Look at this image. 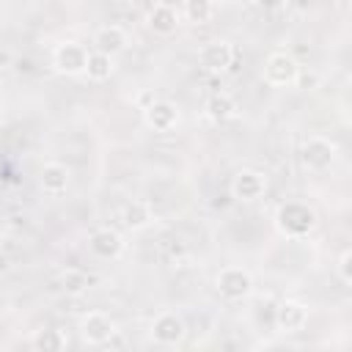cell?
Listing matches in <instances>:
<instances>
[{
  "label": "cell",
  "instance_id": "cell-1",
  "mask_svg": "<svg viewBox=\"0 0 352 352\" xmlns=\"http://www.w3.org/2000/svg\"><path fill=\"white\" fill-rule=\"evenodd\" d=\"M275 228L289 239L308 236L316 228V212L302 201H286L275 212Z\"/></svg>",
  "mask_w": 352,
  "mask_h": 352
},
{
  "label": "cell",
  "instance_id": "cell-12",
  "mask_svg": "<svg viewBox=\"0 0 352 352\" xmlns=\"http://www.w3.org/2000/svg\"><path fill=\"white\" fill-rule=\"evenodd\" d=\"M88 248L99 258H118L124 253L126 242H124V236L116 228H96L91 234V239H88Z\"/></svg>",
  "mask_w": 352,
  "mask_h": 352
},
{
  "label": "cell",
  "instance_id": "cell-16",
  "mask_svg": "<svg viewBox=\"0 0 352 352\" xmlns=\"http://www.w3.org/2000/svg\"><path fill=\"white\" fill-rule=\"evenodd\" d=\"M204 113H206V118H209V121L223 124V121H228V118L236 113V102H234V96H231V94L220 91V94H212V96L206 99Z\"/></svg>",
  "mask_w": 352,
  "mask_h": 352
},
{
  "label": "cell",
  "instance_id": "cell-17",
  "mask_svg": "<svg viewBox=\"0 0 352 352\" xmlns=\"http://www.w3.org/2000/svg\"><path fill=\"white\" fill-rule=\"evenodd\" d=\"M121 220H124V226H126V228L140 231V228H146V226L154 220V212H151L148 201H132V204H126V206H124Z\"/></svg>",
  "mask_w": 352,
  "mask_h": 352
},
{
  "label": "cell",
  "instance_id": "cell-2",
  "mask_svg": "<svg viewBox=\"0 0 352 352\" xmlns=\"http://www.w3.org/2000/svg\"><path fill=\"white\" fill-rule=\"evenodd\" d=\"M264 80L275 88H289L300 80V63L294 60L292 52H283V50H275L267 55L264 60Z\"/></svg>",
  "mask_w": 352,
  "mask_h": 352
},
{
  "label": "cell",
  "instance_id": "cell-24",
  "mask_svg": "<svg viewBox=\"0 0 352 352\" xmlns=\"http://www.w3.org/2000/svg\"><path fill=\"white\" fill-rule=\"evenodd\" d=\"M0 124H3V107H0Z\"/></svg>",
  "mask_w": 352,
  "mask_h": 352
},
{
  "label": "cell",
  "instance_id": "cell-19",
  "mask_svg": "<svg viewBox=\"0 0 352 352\" xmlns=\"http://www.w3.org/2000/svg\"><path fill=\"white\" fill-rule=\"evenodd\" d=\"M85 74L94 82H104L113 74V58L102 55V52H88V63H85Z\"/></svg>",
  "mask_w": 352,
  "mask_h": 352
},
{
  "label": "cell",
  "instance_id": "cell-23",
  "mask_svg": "<svg viewBox=\"0 0 352 352\" xmlns=\"http://www.w3.org/2000/svg\"><path fill=\"white\" fill-rule=\"evenodd\" d=\"M8 60H11V55L6 50H0V63H8Z\"/></svg>",
  "mask_w": 352,
  "mask_h": 352
},
{
  "label": "cell",
  "instance_id": "cell-15",
  "mask_svg": "<svg viewBox=\"0 0 352 352\" xmlns=\"http://www.w3.org/2000/svg\"><path fill=\"white\" fill-rule=\"evenodd\" d=\"M69 182H72V170H69L63 162H44L41 170H38V184H41V190L50 192V195L66 192Z\"/></svg>",
  "mask_w": 352,
  "mask_h": 352
},
{
  "label": "cell",
  "instance_id": "cell-7",
  "mask_svg": "<svg viewBox=\"0 0 352 352\" xmlns=\"http://www.w3.org/2000/svg\"><path fill=\"white\" fill-rule=\"evenodd\" d=\"M338 157V148L333 140L322 138V135H311L302 146V162L311 168V170H327Z\"/></svg>",
  "mask_w": 352,
  "mask_h": 352
},
{
  "label": "cell",
  "instance_id": "cell-21",
  "mask_svg": "<svg viewBox=\"0 0 352 352\" xmlns=\"http://www.w3.org/2000/svg\"><path fill=\"white\" fill-rule=\"evenodd\" d=\"M88 286H91V278H88L82 270L69 267V270L60 272V289H63L66 294H82Z\"/></svg>",
  "mask_w": 352,
  "mask_h": 352
},
{
  "label": "cell",
  "instance_id": "cell-8",
  "mask_svg": "<svg viewBox=\"0 0 352 352\" xmlns=\"http://www.w3.org/2000/svg\"><path fill=\"white\" fill-rule=\"evenodd\" d=\"M184 333H187V324H184V319H182L179 314H173V311H162V314H157L154 322H151V338H154L157 344L173 346V344H179V341L184 338Z\"/></svg>",
  "mask_w": 352,
  "mask_h": 352
},
{
  "label": "cell",
  "instance_id": "cell-11",
  "mask_svg": "<svg viewBox=\"0 0 352 352\" xmlns=\"http://www.w3.org/2000/svg\"><path fill=\"white\" fill-rule=\"evenodd\" d=\"M182 22V14L173 3H154L146 14V25L157 33V36H170Z\"/></svg>",
  "mask_w": 352,
  "mask_h": 352
},
{
  "label": "cell",
  "instance_id": "cell-20",
  "mask_svg": "<svg viewBox=\"0 0 352 352\" xmlns=\"http://www.w3.org/2000/svg\"><path fill=\"white\" fill-rule=\"evenodd\" d=\"M179 14H182L187 22L204 25V22H209V19H212V14H214V6H212L209 0H187V3L179 8Z\"/></svg>",
  "mask_w": 352,
  "mask_h": 352
},
{
  "label": "cell",
  "instance_id": "cell-14",
  "mask_svg": "<svg viewBox=\"0 0 352 352\" xmlns=\"http://www.w3.org/2000/svg\"><path fill=\"white\" fill-rule=\"evenodd\" d=\"M126 44H129V38H126V33H124L121 25H102V28L94 33V52H102V55H107V58L124 52Z\"/></svg>",
  "mask_w": 352,
  "mask_h": 352
},
{
  "label": "cell",
  "instance_id": "cell-18",
  "mask_svg": "<svg viewBox=\"0 0 352 352\" xmlns=\"http://www.w3.org/2000/svg\"><path fill=\"white\" fill-rule=\"evenodd\" d=\"M63 346H66V336H63L60 327L47 324L41 330H36V336H33V349L36 352H63Z\"/></svg>",
  "mask_w": 352,
  "mask_h": 352
},
{
  "label": "cell",
  "instance_id": "cell-3",
  "mask_svg": "<svg viewBox=\"0 0 352 352\" xmlns=\"http://www.w3.org/2000/svg\"><path fill=\"white\" fill-rule=\"evenodd\" d=\"M214 283H217V294L223 300H228V302L245 300L250 294V289H253V278L242 267H223Z\"/></svg>",
  "mask_w": 352,
  "mask_h": 352
},
{
  "label": "cell",
  "instance_id": "cell-22",
  "mask_svg": "<svg viewBox=\"0 0 352 352\" xmlns=\"http://www.w3.org/2000/svg\"><path fill=\"white\" fill-rule=\"evenodd\" d=\"M338 278H341V283H352V250H344L341 256H338Z\"/></svg>",
  "mask_w": 352,
  "mask_h": 352
},
{
  "label": "cell",
  "instance_id": "cell-4",
  "mask_svg": "<svg viewBox=\"0 0 352 352\" xmlns=\"http://www.w3.org/2000/svg\"><path fill=\"white\" fill-rule=\"evenodd\" d=\"M116 319L107 316L104 311H88L82 319H80V336L85 344L91 346H102L107 344L113 336H116Z\"/></svg>",
  "mask_w": 352,
  "mask_h": 352
},
{
  "label": "cell",
  "instance_id": "cell-9",
  "mask_svg": "<svg viewBox=\"0 0 352 352\" xmlns=\"http://www.w3.org/2000/svg\"><path fill=\"white\" fill-rule=\"evenodd\" d=\"M267 190V176L258 173V170H239L234 179H231V195L242 204H250V201H258Z\"/></svg>",
  "mask_w": 352,
  "mask_h": 352
},
{
  "label": "cell",
  "instance_id": "cell-5",
  "mask_svg": "<svg viewBox=\"0 0 352 352\" xmlns=\"http://www.w3.org/2000/svg\"><path fill=\"white\" fill-rule=\"evenodd\" d=\"M198 63H201L204 72H212V74L226 72L234 63V47H231V41H226V38L206 41L198 50Z\"/></svg>",
  "mask_w": 352,
  "mask_h": 352
},
{
  "label": "cell",
  "instance_id": "cell-13",
  "mask_svg": "<svg viewBox=\"0 0 352 352\" xmlns=\"http://www.w3.org/2000/svg\"><path fill=\"white\" fill-rule=\"evenodd\" d=\"M305 322H308V308L302 302H297V300L278 302V308H275V327L280 333H297V330L305 327Z\"/></svg>",
  "mask_w": 352,
  "mask_h": 352
},
{
  "label": "cell",
  "instance_id": "cell-6",
  "mask_svg": "<svg viewBox=\"0 0 352 352\" xmlns=\"http://www.w3.org/2000/svg\"><path fill=\"white\" fill-rule=\"evenodd\" d=\"M52 60H55V69L60 74H69V77H77V74H85V63H88V50L77 41H63L55 47L52 52Z\"/></svg>",
  "mask_w": 352,
  "mask_h": 352
},
{
  "label": "cell",
  "instance_id": "cell-10",
  "mask_svg": "<svg viewBox=\"0 0 352 352\" xmlns=\"http://www.w3.org/2000/svg\"><path fill=\"white\" fill-rule=\"evenodd\" d=\"M143 121L148 129L154 132H170L179 124V110L173 102L165 99H154L148 107H143Z\"/></svg>",
  "mask_w": 352,
  "mask_h": 352
}]
</instances>
